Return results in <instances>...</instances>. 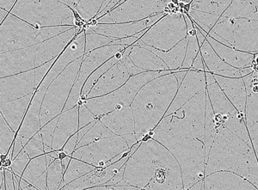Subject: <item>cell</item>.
<instances>
[{
	"mask_svg": "<svg viewBox=\"0 0 258 190\" xmlns=\"http://www.w3.org/2000/svg\"><path fill=\"white\" fill-rule=\"evenodd\" d=\"M216 171L236 173L258 190V159L252 146L223 126L218 129L212 145L205 175Z\"/></svg>",
	"mask_w": 258,
	"mask_h": 190,
	"instance_id": "3957f363",
	"label": "cell"
},
{
	"mask_svg": "<svg viewBox=\"0 0 258 190\" xmlns=\"http://www.w3.org/2000/svg\"><path fill=\"white\" fill-rule=\"evenodd\" d=\"M188 36L183 12L165 14L146 30L140 41L149 47L168 51Z\"/></svg>",
	"mask_w": 258,
	"mask_h": 190,
	"instance_id": "30bf717a",
	"label": "cell"
},
{
	"mask_svg": "<svg viewBox=\"0 0 258 190\" xmlns=\"http://www.w3.org/2000/svg\"><path fill=\"white\" fill-rule=\"evenodd\" d=\"M247 91L245 107V124L252 147L258 159V73H252L243 78Z\"/></svg>",
	"mask_w": 258,
	"mask_h": 190,
	"instance_id": "2e32d148",
	"label": "cell"
},
{
	"mask_svg": "<svg viewBox=\"0 0 258 190\" xmlns=\"http://www.w3.org/2000/svg\"><path fill=\"white\" fill-rule=\"evenodd\" d=\"M47 167L48 163L46 154L31 158L22 175V179L33 184L41 175L47 172Z\"/></svg>",
	"mask_w": 258,
	"mask_h": 190,
	"instance_id": "8d00e7d4",
	"label": "cell"
},
{
	"mask_svg": "<svg viewBox=\"0 0 258 190\" xmlns=\"http://www.w3.org/2000/svg\"><path fill=\"white\" fill-rule=\"evenodd\" d=\"M9 14V12H6V10L0 9V24L3 23L5 18L7 17V15Z\"/></svg>",
	"mask_w": 258,
	"mask_h": 190,
	"instance_id": "f5cc1de1",
	"label": "cell"
},
{
	"mask_svg": "<svg viewBox=\"0 0 258 190\" xmlns=\"http://www.w3.org/2000/svg\"><path fill=\"white\" fill-rule=\"evenodd\" d=\"M34 94L35 93H31L25 97L12 100L9 102H1L0 104V115L5 118V120L17 133V135L29 109Z\"/></svg>",
	"mask_w": 258,
	"mask_h": 190,
	"instance_id": "f546056e",
	"label": "cell"
},
{
	"mask_svg": "<svg viewBox=\"0 0 258 190\" xmlns=\"http://www.w3.org/2000/svg\"><path fill=\"white\" fill-rule=\"evenodd\" d=\"M82 59L83 56L68 65L49 85L41 105L40 114L41 129L64 111V105L79 75Z\"/></svg>",
	"mask_w": 258,
	"mask_h": 190,
	"instance_id": "9c48e42d",
	"label": "cell"
},
{
	"mask_svg": "<svg viewBox=\"0 0 258 190\" xmlns=\"http://www.w3.org/2000/svg\"><path fill=\"white\" fill-rule=\"evenodd\" d=\"M128 157L120 158L114 163L108 164L104 167L97 168L91 172L83 175L80 178L72 181L69 184L62 187V189L67 190H88L92 187L106 185L111 180L114 175L117 174L120 168L126 164Z\"/></svg>",
	"mask_w": 258,
	"mask_h": 190,
	"instance_id": "44dd1931",
	"label": "cell"
},
{
	"mask_svg": "<svg viewBox=\"0 0 258 190\" xmlns=\"http://www.w3.org/2000/svg\"><path fill=\"white\" fill-rule=\"evenodd\" d=\"M59 118V116L55 117V118H53V120L48 121L40 130L41 131V137H42L43 145L45 146H47V147H49L52 150H53V148H52V143H53V135H54V131H55L56 126H57Z\"/></svg>",
	"mask_w": 258,
	"mask_h": 190,
	"instance_id": "f6af8a7d",
	"label": "cell"
},
{
	"mask_svg": "<svg viewBox=\"0 0 258 190\" xmlns=\"http://www.w3.org/2000/svg\"><path fill=\"white\" fill-rule=\"evenodd\" d=\"M64 173L61 160L59 158L48 165L47 170V190L59 189L64 177Z\"/></svg>",
	"mask_w": 258,
	"mask_h": 190,
	"instance_id": "ab89813d",
	"label": "cell"
},
{
	"mask_svg": "<svg viewBox=\"0 0 258 190\" xmlns=\"http://www.w3.org/2000/svg\"><path fill=\"white\" fill-rule=\"evenodd\" d=\"M95 169H97V167L93 166L85 161L80 160L79 158L73 157L71 159L70 164L68 165V169L64 171V177H63V181H62L59 189H62V187H64L66 185L69 184L72 181H75L77 179L80 178L83 175L91 172Z\"/></svg>",
	"mask_w": 258,
	"mask_h": 190,
	"instance_id": "e575fe53",
	"label": "cell"
},
{
	"mask_svg": "<svg viewBox=\"0 0 258 190\" xmlns=\"http://www.w3.org/2000/svg\"><path fill=\"white\" fill-rule=\"evenodd\" d=\"M126 48H124L123 50L117 52L111 58H109L108 61H106L105 63L102 65L100 68H97V70L94 71L93 73H91L90 77L87 79V80L85 81V85L83 86L82 94H81V98H80V100L85 101V100H86V96L88 95L89 92L91 91L93 86L96 85L97 80H98L101 77L103 76V74H104L107 71L110 69L114 65L116 64V63H118V62L120 61V60L122 59L124 51H125Z\"/></svg>",
	"mask_w": 258,
	"mask_h": 190,
	"instance_id": "836d02e7",
	"label": "cell"
},
{
	"mask_svg": "<svg viewBox=\"0 0 258 190\" xmlns=\"http://www.w3.org/2000/svg\"><path fill=\"white\" fill-rule=\"evenodd\" d=\"M200 52L202 53L203 61L205 63V72L209 71L213 74H216L221 71L229 70L233 68L226 64V62L218 55L207 39L204 43L200 47Z\"/></svg>",
	"mask_w": 258,
	"mask_h": 190,
	"instance_id": "d6a6232c",
	"label": "cell"
},
{
	"mask_svg": "<svg viewBox=\"0 0 258 190\" xmlns=\"http://www.w3.org/2000/svg\"><path fill=\"white\" fill-rule=\"evenodd\" d=\"M78 140H79V135L78 133H76L69 138V140L67 141V143L64 144V146L60 151H63L67 155L73 157V154L78 145Z\"/></svg>",
	"mask_w": 258,
	"mask_h": 190,
	"instance_id": "7dc6e473",
	"label": "cell"
},
{
	"mask_svg": "<svg viewBox=\"0 0 258 190\" xmlns=\"http://www.w3.org/2000/svg\"><path fill=\"white\" fill-rule=\"evenodd\" d=\"M10 13L37 29L50 26L83 28L74 18L72 7L59 0H18Z\"/></svg>",
	"mask_w": 258,
	"mask_h": 190,
	"instance_id": "5b68a950",
	"label": "cell"
},
{
	"mask_svg": "<svg viewBox=\"0 0 258 190\" xmlns=\"http://www.w3.org/2000/svg\"><path fill=\"white\" fill-rule=\"evenodd\" d=\"M232 2V0H193L190 9L221 17Z\"/></svg>",
	"mask_w": 258,
	"mask_h": 190,
	"instance_id": "d590c367",
	"label": "cell"
},
{
	"mask_svg": "<svg viewBox=\"0 0 258 190\" xmlns=\"http://www.w3.org/2000/svg\"><path fill=\"white\" fill-rule=\"evenodd\" d=\"M130 77L131 76L129 74V72L121 59L120 61L114 65L97 80L96 85L86 96V99L102 97L116 91L126 84Z\"/></svg>",
	"mask_w": 258,
	"mask_h": 190,
	"instance_id": "603a6c76",
	"label": "cell"
},
{
	"mask_svg": "<svg viewBox=\"0 0 258 190\" xmlns=\"http://www.w3.org/2000/svg\"><path fill=\"white\" fill-rule=\"evenodd\" d=\"M220 89L232 102V105L238 109L241 114L245 113L246 107L247 91L243 78H226L214 75Z\"/></svg>",
	"mask_w": 258,
	"mask_h": 190,
	"instance_id": "4316f807",
	"label": "cell"
},
{
	"mask_svg": "<svg viewBox=\"0 0 258 190\" xmlns=\"http://www.w3.org/2000/svg\"><path fill=\"white\" fill-rule=\"evenodd\" d=\"M126 47V46L124 45H107L84 54L79 75L71 91L68 102L64 105V111L78 105V102L81 98L83 86L91 73L97 70V68H100L106 61H108L117 52Z\"/></svg>",
	"mask_w": 258,
	"mask_h": 190,
	"instance_id": "4fadbf2b",
	"label": "cell"
},
{
	"mask_svg": "<svg viewBox=\"0 0 258 190\" xmlns=\"http://www.w3.org/2000/svg\"><path fill=\"white\" fill-rule=\"evenodd\" d=\"M3 168L4 175H5V190H15L14 184V174L11 168Z\"/></svg>",
	"mask_w": 258,
	"mask_h": 190,
	"instance_id": "c3c4849f",
	"label": "cell"
},
{
	"mask_svg": "<svg viewBox=\"0 0 258 190\" xmlns=\"http://www.w3.org/2000/svg\"><path fill=\"white\" fill-rule=\"evenodd\" d=\"M207 40L209 41L218 55L229 66L238 69L253 67L255 53H247L235 49L233 47L220 43L209 35H207Z\"/></svg>",
	"mask_w": 258,
	"mask_h": 190,
	"instance_id": "4dcf8cb0",
	"label": "cell"
},
{
	"mask_svg": "<svg viewBox=\"0 0 258 190\" xmlns=\"http://www.w3.org/2000/svg\"><path fill=\"white\" fill-rule=\"evenodd\" d=\"M17 1L18 0H1V9L6 10V12H11Z\"/></svg>",
	"mask_w": 258,
	"mask_h": 190,
	"instance_id": "f907efd6",
	"label": "cell"
},
{
	"mask_svg": "<svg viewBox=\"0 0 258 190\" xmlns=\"http://www.w3.org/2000/svg\"><path fill=\"white\" fill-rule=\"evenodd\" d=\"M80 106L64 110L59 114V120L53 135L52 148L53 151H60L71 136L79 132L80 124Z\"/></svg>",
	"mask_w": 258,
	"mask_h": 190,
	"instance_id": "d4e9b609",
	"label": "cell"
},
{
	"mask_svg": "<svg viewBox=\"0 0 258 190\" xmlns=\"http://www.w3.org/2000/svg\"><path fill=\"white\" fill-rule=\"evenodd\" d=\"M114 134H113L109 129H107L103 123L101 122L99 120H97V122L95 123L94 126H92L90 130H89L84 137L78 142L77 145V148L81 147V146H87L89 144L93 143L96 141H99L103 138L110 137V136H114Z\"/></svg>",
	"mask_w": 258,
	"mask_h": 190,
	"instance_id": "f35d334b",
	"label": "cell"
},
{
	"mask_svg": "<svg viewBox=\"0 0 258 190\" xmlns=\"http://www.w3.org/2000/svg\"><path fill=\"white\" fill-rule=\"evenodd\" d=\"M81 29L82 28L73 27L64 32L60 33L59 35H55L52 38L47 39L39 44L38 49L35 53V68L58 58Z\"/></svg>",
	"mask_w": 258,
	"mask_h": 190,
	"instance_id": "7402d4cb",
	"label": "cell"
},
{
	"mask_svg": "<svg viewBox=\"0 0 258 190\" xmlns=\"http://www.w3.org/2000/svg\"><path fill=\"white\" fill-rule=\"evenodd\" d=\"M24 150L30 158L45 154L44 145L42 142L41 131L37 132L30 141L24 146Z\"/></svg>",
	"mask_w": 258,
	"mask_h": 190,
	"instance_id": "7bdbcfd3",
	"label": "cell"
},
{
	"mask_svg": "<svg viewBox=\"0 0 258 190\" xmlns=\"http://www.w3.org/2000/svg\"><path fill=\"white\" fill-rule=\"evenodd\" d=\"M171 0H126L94 19L97 24H121L144 20L155 15L164 13Z\"/></svg>",
	"mask_w": 258,
	"mask_h": 190,
	"instance_id": "7c38bea8",
	"label": "cell"
},
{
	"mask_svg": "<svg viewBox=\"0 0 258 190\" xmlns=\"http://www.w3.org/2000/svg\"><path fill=\"white\" fill-rule=\"evenodd\" d=\"M233 48L250 53H258V20L231 18Z\"/></svg>",
	"mask_w": 258,
	"mask_h": 190,
	"instance_id": "d6986e66",
	"label": "cell"
},
{
	"mask_svg": "<svg viewBox=\"0 0 258 190\" xmlns=\"http://www.w3.org/2000/svg\"><path fill=\"white\" fill-rule=\"evenodd\" d=\"M204 189V181L203 180H201V181H197V183H195V184L192 186V187L189 188V190H203Z\"/></svg>",
	"mask_w": 258,
	"mask_h": 190,
	"instance_id": "816d5d0a",
	"label": "cell"
},
{
	"mask_svg": "<svg viewBox=\"0 0 258 190\" xmlns=\"http://www.w3.org/2000/svg\"><path fill=\"white\" fill-rule=\"evenodd\" d=\"M123 180L140 189H183L178 161L154 139L141 141L129 156L124 167Z\"/></svg>",
	"mask_w": 258,
	"mask_h": 190,
	"instance_id": "7a4b0ae2",
	"label": "cell"
},
{
	"mask_svg": "<svg viewBox=\"0 0 258 190\" xmlns=\"http://www.w3.org/2000/svg\"><path fill=\"white\" fill-rule=\"evenodd\" d=\"M188 42V36H187L175 47L168 51H162V50L156 49L153 47H149L147 45V46L149 49L153 51V53L161 58L162 60L164 62V64L166 65L169 70L176 72V71L182 70L181 68H182L183 60H184Z\"/></svg>",
	"mask_w": 258,
	"mask_h": 190,
	"instance_id": "1f68e13d",
	"label": "cell"
},
{
	"mask_svg": "<svg viewBox=\"0 0 258 190\" xmlns=\"http://www.w3.org/2000/svg\"><path fill=\"white\" fill-rule=\"evenodd\" d=\"M99 120L117 136L124 137L135 134V117L131 106L103 114L99 117Z\"/></svg>",
	"mask_w": 258,
	"mask_h": 190,
	"instance_id": "484cf974",
	"label": "cell"
},
{
	"mask_svg": "<svg viewBox=\"0 0 258 190\" xmlns=\"http://www.w3.org/2000/svg\"><path fill=\"white\" fill-rule=\"evenodd\" d=\"M204 190H257L243 176L232 171H216L205 175Z\"/></svg>",
	"mask_w": 258,
	"mask_h": 190,
	"instance_id": "cb8c5ba5",
	"label": "cell"
},
{
	"mask_svg": "<svg viewBox=\"0 0 258 190\" xmlns=\"http://www.w3.org/2000/svg\"><path fill=\"white\" fill-rule=\"evenodd\" d=\"M170 73H171V71L144 72L135 76L130 77L125 85L111 93L81 101L99 120V117L103 114L131 106L136 95L147 83Z\"/></svg>",
	"mask_w": 258,
	"mask_h": 190,
	"instance_id": "52a82bcc",
	"label": "cell"
},
{
	"mask_svg": "<svg viewBox=\"0 0 258 190\" xmlns=\"http://www.w3.org/2000/svg\"><path fill=\"white\" fill-rule=\"evenodd\" d=\"M192 1H193V0H180V2H182V3L184 4V5H186V4H190Z\"/></svg>",
	"mask_w": 258,
	"mask_h": 190,
	"instance_id": "db71d44e",
	"label": "cell"
},
{
	"mask_svg": "<svg viewBox=\"0 0 258 190\" xmlns=\"http://www.w3.org/2000/svg\"><path fill=\"white\" fill-rule=\"evenodd\" d=\"M200 53V45L197 41V35L188 36V46L186 49L184 60L182 63V70H190L192 64L195 58H197V54Z\"/></svg>",
	"mask_w": 258,
	"mask_h": 190,
	"instance_id": "b9f144b4",
	"label": "cell"
},
{
	"mask_svg": "<svg viewBox=\"0 0 258 190\" xmlns=\"http://www.w3.org/2000/svg\"><path fill=\"white\" fill-rule=\"evenodd\" d=\"M85 53L91 52L92 50L99 47L110 45L115 39L107 37L95 32L91 28L85 24Z\"/></svg>",
	"mask_w": 258,
	"mask_h": 190,
	"instance_id": "60d3db41",
	"label": "cell"
},
{
	"mask_svg": "<svg viewBox=\"0 0 258 190\" xmlns=\"http://www.w3.org/2000/svg\"><path fill=\"white\" fill-rule=\"evenodd\" d=\"M85 53V28H82L80 32L77 34L74 40L68 44V47L60 53L58 58H55L52 68L42 80L41 85L37 89L47 91V89L59 74L66 69L68 65L76 60Z\"/></svg>",
	"mask_w": 258,
	"mask_h": 190,
	"instance_id": "9a60e30c",
	"label": "cell"
},
{
	"mask_svg": "<svg viewBox=\"0 0 258 190\" xmlns=\"http://www.w3.org/2000/svg\"><path fill=\"white\" fill-rule=\"evenodd\" d=\"M164 13L155 15L153 17L138 22L121 23V24H97L95 26L86 25L91 28L95 32L104 35L112 39H122L137 35L139 33L144 32L150 27L156 24L159 19L164 16Z\"/></svg>",
	"mask_w": 258,
	"mask_h": 190,
	"instance_id": "ac0fdd59",
	"label": "cell"
},
{
	"mask_svg": "<svg viewBox=\"0 0 258 190\" xmlns=\"http://www.w3.org/2000/svg\"><path fill=\"white\" fill-rule=\"evenodd\" d=\"M0 101L9 102L35 93L42 82L36 75V68L12 76L0 78Z\"/></svg>",
	"mask_w": 258,
	"mask_h": 190,
	"instance_id": "5bb4252c",
	"label": "cell"
},
{
	"mask_svg": "<svg viewBox=\"0 0 258 190\" xmlns=\"http://www.w3.org/2000/svg\"><path fill=\"white\" fill-rule=\"evenodd\" d=\"M178 86L175 72H171L151 80L140 90L131 104L135 117V135L139 142L164 118Z\"/></svg>",
	"mask_w": 258,
	"mask_h": 190,
	"instance_id": "277c9868",
	"label": "cell"
},
{
	"mask_svg": "<svg viewBox=\"0 0 258 190\" xmlns=\"http://www.w3.org/2000/svg\"><path fill=\"white\" fill-rule=\"evenodd\" d=\"M207 88L205 72L188 70L182 82L179 85L178 90L174 97L172 103L164 116H168L177 111L192 97Z\"/></svg>",
	"mask_w": 258,
	"mask_h": 190,
	"instance_id": "ffe728a7",
	"label": "cell"
},
{
	"mask_svg": "<svg viewBox=\"0 0 258 190\" xmlns=\"http://www.w3.org/2000/svg\"><path fill=\"white\" fill-rule=\"evenodd\" d=\"M205 73L207 92L212 108L214 109L215 126L217 129L220 126H225L252 146L245 124V114H241L232 105V102L229 101L216 82L214 74L209 71Z\"/></svg>",
	"mask_w": 258,
	"mask_h": 190,
	"instance_id": "ba28073f",
	"label": "cell"
},
{
	"mask_svg": "<svg viewBox=\"0 0 258 190\" xmlns=\"http://www.w3.org/2000/svg\"><path fill=\"white\" fill-rule=\"evenodd\" d=\"M38 45L1 53L0 78L12 76L32 70L35 67V53Z\"/></svg>",
	"mask_w": 258,
	"mask_h": 190,
	"instance_id": "e0dca14e",
	"label": "cell"
},
{
	"mask_svg": "<svg viewBox=\"0 0 258 190\" xmlns=\"http://www.w3.org/2000/svg\"><path fill=\"white\" fill-rule=\"evenodd\" d=\"M30 160L31 158H30V156L28 155L27 152L23 149L20 153L12 160V165L10 168L12 170V172L22 177Z\"/></svg>",
	"mask_w": 258,
	"mask_h": 190,
	"instance_id": "ee69618b",
	"label": "cell"
},
{
	"mask_svg": "<svg viewBox=\"0 0 258 190\" xmlns=\"http://www.w3.org/2000/svg\"><path fill=\"white\" fill-rule=\"evenodd\" d=\"M78 105L80 106V112H79V116H80L79 128H80V129H83L84 126H87L90 123L98 120L97 117L89 110L88 108L83 103L81 100H80L78 102Z\"/></svg>",
	"mask_w": 258,
	"mask_h": 190,
	"instance_id": "bcb514c9",
	"label": "cell"
},
{
	"mask_svg": "<svg viewBox=\"0 0 258 190\" xmlns=\"http://www.w3.org/2000/svg\"><path fill=\"white\" fill-rule=\"evenodd\" d=\"M190 70L202 71V72H205V63L203 61V56H202L201 52L197 54V58H195L193 64H192V67H191Z\"/></svg>",
	"mask_w": 258,
	"mask_h": 190,
	"instance_id": "681fc988",
	"label": "cell"
},
{
	"mask_svg": "<svg viewBox=\"0 0 258 190\" xmlns=\"http://www.w3.org/2000/svg\"><path fill=\"white\" fill-rule=\"evenodd\" d=\"M128 55L135 65L145 72L170 71L161 58L140 40L131 46Z\"/></svg>",
	"mask_w": 258,
	"mask_h": 190,
	"instance_id": "83f0119b",
	"label": "cell"
},
{
	"mask_svg": "<svg viewBox=\"0 0 258 190\" xmlns=\"http://www.w3.org/2000/svg\"><path fill=\"white\" fill-rule=\"evenodd\" d=\"M45 94V91H41L39 89L35 91L29 109L25 114L23 122L21 124L20 128L18 129L17 135L18 136L30 140L37 132L41 130L40 114Z\"/></svg>",
	"mask_w": 258,
	"mask_h": 190,
	"instance_id": "f1b7e54d",
	"label": "cell"
},
{
	"mask_svg": "<svg viewBox=\"0 0 258 190\" xmlns=\"http://www.w3.org/2000/svg\"><path fill=\"white\" fill-rule=\"evenodd\" d=\"M0 129H1V145H0V154H1V161L4 160L7 157L12 149L13 143L15 141L17 133L9 126L5 118L0 115Z\"/></svg>",
	"mask_w": 258,
	"mask_h": 190,
	"instance_id": "74e56055",
	"label": "cell"
},
{
	"mask_svg": "<svg viewBox=\"0 0 258 190\" xmlns=\"http://www.w3.org/2000/svg\"><path fill=\"white\" fill-rule=\"evenodd\" d=\"M147 135L165 146L178 161L183 190L189 189L204 179L207 164L205 134L197 131L184 117L175 114L164 116Z\"/></svg>",
	"mask_w": 258,
	"mask_h": 190,
	"instance_id": "6da1fadb",
	"label": "cell"
},
{
	"mask_svg": "<svg viewBox=\"0 0 258 190\" xmlns=\"http://www.w3.org/2000/svg\"><path fill=\"white\" fill-rule=\"evenodd\" d=\"M70 26H50L35 29L31 24L16 17L7 15L2 24L1 31V53L38 45L47 39L71 29Z\"/></svg>",
	"mask_w": 258,
	"mask_h": 190,
	"instance_id": "8992f818",
	"label": "cell"
},
{
	"mask_svg": "<svg viewBox=\"0 0 258 190\" xmlns=\"http://www.w3.org/2000/svg\"><path fill=\"white\" fill-rule=\"evenodd\" d=\"M134 152V148L128 146L123 138L114 135L77 148L73 157L100 168L128 157Z\"/></svg>",
	"mask_w": 258,
	"mask_h": 190,
	"instance_id": "8fae6325",
	"label": "cell"
}]
</instances>
